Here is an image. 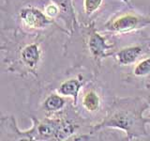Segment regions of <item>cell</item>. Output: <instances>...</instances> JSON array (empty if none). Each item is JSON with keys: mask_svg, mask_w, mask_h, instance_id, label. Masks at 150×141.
<instances>
[{"mask_svg": "<svg viewBox=\"0 0 150 141\" xmlns=\"http://www.w3.org/2000/svg\"><path fill=\"white\" fill-rule=\"evenodd\" d=\"M20 17L23 25L32 29H41L51 24V20L46 13H43L36 8H25L22 9Z\"/></svg>", "mask_w": 150, "mask_h": 141, "instance_id": "obj_1", "label": "cell"}, {"mask_svg": "<svg viewBox=\"0 0 150 141\" xmlns=\"http://www.w3.org/2000/svg\"><path fill=\"white\" fill-rule=\"evenodd\" d=\"M139 24L140 20L137 16L132 15V14H126L112 21L110 28L112 31L118 33H126L133 30Z\"/></svg>", "mask_w": 150, "mask_h": 141, "instance_id": "obj_2", "label": "cell"}, {"mask_svg": "<svg viewBox=\"0 0 150 141\" xmlns=\"http://www.w3.org/2000/svg\"><path fill=\"white\" fill-rule=\"evenodd\" d=\"M21 58L23 62L27 67L35 68L37 64L39 63L40 58V50L39 45L36 43H31L23 47L21 52Z\"/></svg>", "mask_w": 150, "mask_h": 141, "instance_id": "obj_3", "label": "cell"}, {"mask_svg": "<svg viewBox=\"0 0 150 141\" xmlns=\"http://www.w3.org/2000/svg\"><path fill=\"white\" fill-rule=\"evenodd\" d=\"M88 45L91 54L95 56L96 58H101V56H105L107 50L111 48V46L107 45L104 38H102L98 33H93L91 35Z\"/></svg>", "mask_w": 150, "mask_h": 141, "instance_id": "obj_4", "label": "cell"}, {"mask_svg": "<svg viewBox=\"0 0 150 141\" xmlns=\"http://www.w3.org/2000/svg\"><path fill=\"white\" fill-rule=\"evenodd\" d=\"M143 49L141 46H131L124 48L117 53V60L122 65H129L135 62L141 56Z\"/></svg>", "mask_w": 150, "mask_h": 141, "instance_id": "obj_5", "label": "cell"}, {"mask_svg": "<svg viewBox=\"0 0 150 141\" xmlns=\"http://www.w3.org/2000/svg\"><path fill=\"white\" fill-rule=\"evenodd\" d=\"M80 88H81V83L77 79H69L60 85L58 92L64 96L72 97L74 103L76 105Z\"/></svg>", "mask_w": 150, "mask_h": 141, "instance_id": "obj_6", "label": "cell"}, {"mask_svg": "<svg viewBox=\"0 0 150 141\" xmlns=\"http://www.w3.org/2000/svg\"><path fill=\"white\" fill-rule=\"evenodd\" d=\"M83 105L89 112H96L97 110H98L100 105V97H98V95L95 91H88L83 96Z\"/></svg>", "mask_w": 150, "mask_h": 141, "instance_id": "obj_7", "label": "cell"}, {"mask_svg": "<svg viewBox=\"0 0 150 141\" xmlns=\"http://www.w3.org/2000/svg\"><path fill=\"white\" fill-rule=\"evenodd\" d=\"M65 105V100L64 98L60 97L56 94H52L46 99L44 103V108L48 112H56L62 109Z\"/></svg>", "mask_w": 150, "mask_h": 141, "instance_id": "obj_8", "label": "cell"}, {"mask_svg": "<svg viewBox=\"0 0 150 141\" xmlns=\"http://www.w3.org/2000/svg\"><path fill=\"white\" fill-rule=\"evenodd\" d=\"M134 74L136 76H144L150 73V58L143 59L137 63L134 68Z\"/></svg>", "mask_w": 150, "mask_h": 141, "instance_id": "obj_9", "label": "cell"}, {"mask_svg": "<svg viewBox=\"0 0 150 141\" xmlns=\"http://www.w3.org/2000/svg\"><path fill=\"white\" fill-rule=\"evenodd\" d=\"M102 2L103 0H84L83 1L84 12L87 15H91V14L96 12L100 8Z\"/></svg>", "mask_w": 150, "mask_h": 141, "instance_id": "obj_10", "label": "cell"}, {"mask_svg": "<svg viewBox=\"0 0 150 141\" xmlns=\"http://www.w3.org/2000/svg\"><path fill=\"white\" fill-rule=\"evenodd\" d=\"M60 11V9L58 8V6H56L55 4H50L45 8V13L46 15L49 18H54L58 15V13Z\"/></svg>", "mask_w": 150, "mask_h": 141, "instance_id": "obj_11", "label": "cell"}, {"mask_svg": "<svg viewBox=\"0 0 150 141\" xmlns=\"http://www.w3.org/2000/svg\"><path fill=\"white\" fill-rule=\"evenodd\" d=\"M52 2L55 4L56 6H58L59 9H61L62 11L66 12H68L69 9H70L69 0H52Z\"/></svg>", "mask_w": 150, "mask_h": 141, "instance_id": "obj_12", "label": "cell"}]
</instances>
